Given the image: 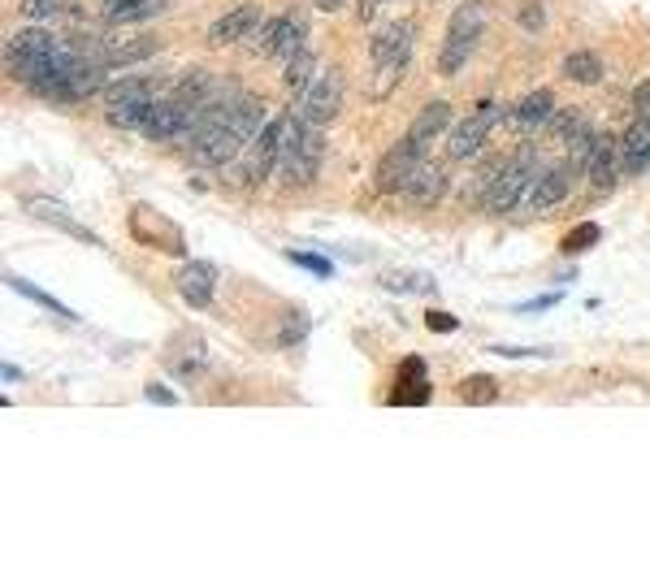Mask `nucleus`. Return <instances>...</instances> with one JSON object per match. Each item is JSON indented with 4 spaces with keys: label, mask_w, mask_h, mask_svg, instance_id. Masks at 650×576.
<instances>
[{
    "label": "nucleus",
    "mask_w": 650,
    "mask_h": 576,
    "mask_svg": "<svg viewBox=\"0 0 650 576\" xmlns=\"http://www.w3.org/2000/svg\"><path fill=\"white\" fill-rule=\"evenodd\" d=\"M598 243V226L594 221H585V226H577V234H568L564 239V252H581V247H590Z\"/></svg>",
    "instance_id": "34"
},
{
    "label": "nucleus",
    "mask_w": 650,
    "mask_h": 576,
    "mask_svg": "<svg viewBox=\"0 0 650 576\" xmlns=\"http://www.w3.org/2000/svg\"><path fill=\"white\" fill-rule=\"evenodd\" d=\"M382 286H390V291H434L429 278H403V273H382Z\"/></svg>",
    "instance_id": "32"
},
{
    "label": "nucleus",
    "mask_w": 650,
    "mask_h": 576,
    "mask_svg": "<svg viewBox=\"0 0 650 576\" xmlns=\"http://www.w3.org/2000/svg\"><path fill=\"white\" fill-rule=\"evenodd\" d=\"M455 395H460L464 403H494L499 399V386H494V377H486V373H477V377H464L460 386H455Z\"/></svg>",
    "instance_id": "28"
},
{
    "label": "nucleus",
    "mask_w": 650,
    "mask_h": 576,
    "mask_svg": "<svg viewBox=\"0 0 650 576\" xmlns=\"http://www.w3.org/2000/svg\"><path fill=\"white\" fill-rule=\"evenodd\" d=\"M9 291H18V295H31L39 308H52V312H61V317H70V308H61V304H57V299H52V295H44V291H39V286L22 282V278H9Z\"/></svg>",
    "instance_id": "31"
},
{
    "label": "nucleus",
    "mask_w": 650,
    "mask_h": 576,
    "mask_svg": "<svg viewBox=\"0 0 650 576\" xmlns=\"http://www.w3.org/2000/svg\"><path fill=\"white\" fill-rule=\"evenodd\" d=\"M286 256H291V265H304L308 273H317V278H330L334 273V265L330 260H321V256H308V252H286Z\"/></svg>",
    "instance_id": "33"
},
{
    "label": "nucleus",
    "mask_w": 650,
    "mask_h": 576,
    "mask_svg": "<svg viewBox=\"0 0 650 576\" xmlns=\"http://www.w3.org/2000/svg\"><path fill=\"white\" fill-rule=\"evenodd\" d=\"M321 152H325V139H321V126L308 122L304 113H286V130H282V156H278V169L291 187H308L321 169Z\"/></svg>",
    "instance_id": "1"
},
{
    "label": "nucleus",
    "mask_w": 650,
    "mask_h": 576,
    "mask_svg": "<svg viewBox=\"0 0 650 576\" xmlns=\"http://www.w3.org/2000/svg\"><path fill=\"white\" fill-rule=\"evenodd\" d=\"M221 122H226V130L234 139L247 143V139H256L260 130H265V104H260L256 96H247V91H230Z\"/></svg>",
    "instance_id": "8"
},
{
    "label": "nucleus",
    "mask_w": 650,
    "mask_h": 576,
    "mask_svg": "<svg viewBox=\"0 0 650 576\" xmlns=\"http://www.w3.org/2000/svg\"><path fill=\"white\" fill-rule=\"evenodd\" d=\"M304 35H308V26H304V13H282V18H273L265 26H256V44L265 57H278V61H291L299 48H304Z\"/></svg>",
    "instance_id": "4"
},
{
    "label": "nucleus",
    "mask_w": 650,
    "mask_h": 576,
    "mask_svg": "<svg viewBox=\"0 0 650 576\" xmlns=\"http://www.w3.org/2000/svg\"><path fill=\"white\" fill-rule=\"evenodd\" d=\"M57 48V39H52L44 26H26V31H18L9 39V48H5V61H9V70L13 74H22V70H31L35 61H44L48 52Z\"/></svg>",
    "instance_id": "11"
},
{
    "label": "nucleus",
    "mask_w": 650,
    "mask_h": 576,
    "mask_svg": "<svg viewBox=\"0 0 650 576\" xmlns=\"http://www.w3.org/2000/svg\"><path fill=\"white\" fill-rule=\"evenodd\" d=\"M312 70H317V57H312V52L308 48H299L295 52V57L291 61H286V87H291V91H299V96H304V91H308V83H312Z\"/></svg>",
    "instance_id": "27"
},
{
    "label": "nucleus",
    "mask_w": 650,
    "mask_h": 576,
    "mask_svg": "<svg viewBox=\"0 0 650 576\" xmlns=\"http://www.w3.org/2000/svg\"><path fill=\"white\" fill-rule=\"evenodd\" d=\"M26 213L39 217V221H48V226H61L65 234H74V239H83V243H96V234L78 226V221H74L70 213H65L61 204H48V200H26Z\"/></svg>",
    "instance_id": "24"
},
{
    "label": "nucleus",
    "mask_w": 650,
    "mask_h": 576,
    "mask_svg": "<svg viewBox=\"0 0 650 576\" xmlns=\"http://www.w3.org/2000/svg\"><path fill=\"white\" fill-rule=\"evenodd\" d=\"M585 174H590V187L598 195H607L611 187H616V174H620V148L611 139L598 135L594 152H590V165H585Z\"/></svg>",
    "instance_id": "16"
},
{
    "label": "nucleus",
    "mask_w": 650,
    "mask_h": 576,
    "mask_svg": "<svg viewBox=\"0 0 650 576\" xmlns=\"http://www.w3.org/2000/svg\"><path fill=\"white\" fill-rule=\"evenodd\" d=\"M421 156H425V152H416L408 139H399L395 148L382 156V165H377V187H382V191H403V182L416 174Z\"/></svg>",
    "instance_id": "12"
},
{
    "label": "nucleus",
    "mask_w": 650,
    "mask_h": 576,
    "mask_svg": "<svg viewBox=\"0 0 650 576\" xmlns=\"http://www.w3.org/2000/svg\"><path fill=\"white\" fill-rule=\"evenodd\" d=\"M338 104H343V78H338V74H321V78H312V83H308L299 113H304L308 122L325 126L338 113Z\"/></svg>",
    "instance_id": "10"
},
{
    "label": "nucleus",
    "mask_w": 650,
    "mask_h": 576,
    "mask_svg": "<svg viewBox=\"0 0 650 576\" xmlns=\"http://www.w3.org/2000/svg\"><path fill=\"white\" fill-rule=\"evenodd\" d=\"M425 325H429V330H455V325H460V321L447 317V312H429Z\"/></svg>",
    "instance_id": "40"
},
{
    "label": "nucleus",
    "mask_w": 650,
    "mask_h": 576,
    "mask_svg": "<svg viewBox=\"0 0 650 576\" xmlns=\"http://www.w3.org/2000/svg\"><path fill=\"white\" fill-rule=\"evenodd\" d=\"M564 74L572 78V83H598L603 78V61H598V52H572V57L564 61Z\"/></svg>",
    "instance_id": "26"
},
{
    "label": "nucleus",
    "mask_w": 650,
    "mask_h": 576,
    "mask_svg": "<svg viewBox=\"0 0 650 576\" xmlns=\"http://www.w3.org/2000/svg\"><path fill=\"white\" fill-rule=\"evenodd\" d=\"M304 330H308V321H304V317H286L278 343H282V347H286V343H299V338H304Z\"/></svg>",
    "instance_id": "37"
},
{
    "label": "nucleus",
    "mask_w": 650,
    "mask_h": 576,
    "mask_svg": "<svg viewBox=\"0 0 650 576\" xmlns=\"http://www.w3.org/2000/svg\"><path fill=\"white\" fill-rule=\"evenodd\" d=\"M152 91L148 83H139V78H122V83L109 87V126L117 130H143L152 113Z\"/></svg>",
    "instance_id": "3"
},
{
    "label": "nucleus",
    "mask_w": 650,
    "mask_h": 576,
    "mask_svg": "<svg viewBox=\"0 0 650 576\" xmlns=\"http://www.w3.org/2000/svg\"><path fill=\"white\" fill-rule=\"evenodd\" d=\"M399 382H425V364H421V356H408V360H403Z\"/></svg>",
    "instance_id": "38"
},
{
    "label": "nucleus",
    "mask_w": 650,
    "mask_h": 576,
    "mask_svg": "<svg viewBox=\"0 0 650 576\" xmlns=\"http://www.w3.org/2000/svg\"><path fill=\"white\" fill-rule=\"evenodd\" d=\"M148 52H156V44H152V39L148 35H109V39H104V44H100V57L104 61H109V65H130V61H143V57H148Z\"/></svg>",
    "instance_id": "21"
},
{
    "label": "nucleus",
    "mask_w": 650,
    "mask_h": 576,
    "mask_svg": "<svg viewBox=\"0 0 650 576\" xmlns=\"http://www.w3.org/2000/svg\"><path fill=\"white\" fill-rule=\"evenodd\" d=\"M633 104H637V117H650V83L633 87Z\"/></svg>",
    "instance_id": "39"
},
{
    "label": "nucleus",
    "mask_w": 650,
    "mask_h": 576,
    "mask_svg": "<svg viewBox=\"0 0 650 576\" xmlns=\"http://www.w3.org/2000/svg\"><path fill=\"white\" fill-rule=\"evenodd\" d=\"M18 9L26 22H57L61 13H70V0H22Z\"/></svg>",
    "instance_id": "30"
},
{
    "label": "nucleus",
    "mask_w": 650,
    "mask_h": 576,
    "mask_svg": "<svg viewBox=\"0 0 650 576\" xmlns=\"http://www.w3.org/2000/svg\"><path fill=\"white\" fill-rule=\"evenodd\" d=\"M412 35H416V26L403 18V22H390L382 26V31L373 35V65H382V61H395V57H412Z\"/></svg>",
    "instance_id": "17"
},
{
    "label": "nucleus",
    "mask_w": 650,
    "mask_h": 576,
    "mask_svg": "<svg viewBox=\"0 0 650 576\" xmlns=\"http://www.w3.org/2000/svg\"><path fill=\"white\" fill-rule=\"evenodd\" d=\"M403 195H408L412 204H434L438 195H442V174H438L434 165L421 161V165H416V174L403 182Z\"/></svg>",
    "instance_id": "25"
},
{
    "label": "nucleus",
    "mask_w": 650,
    "mask_h": 576,
    "mask_svg": "<svg viewBox=\"0 0 650 576\" xmlns=\"http://www.w3.org/2000/svg\"><path fill=\"white\" fill-rule=\"evenodd\" d=\"M490 356H503V360H533V356H551V351H533V347H503V343H494V347H490Z\"/></svg>",
    "instance_id": "35"
},
{
    "label": "nucleus",
    "mask_w": 650,
    "mask_h": 576,
    "mask_svg": "<svg viewBox=\"0 0 650 576\" xmlns=\"http://www.w3.org/2000/svg\"><path fill=\"white\" fill-rule=\"evenodd\" d=\"M538 174L542 169L533 165V152H520L516 161H507L486 187V208L490 213H512L520 200H529V187H533V178Z\"/></svg>",
    "instance_id": "2"
},
{
    "label": "nucleus",
    "mask_w": 650,
    "mask_h": 576,
    "mask_svg": "<svg viewBox=\"0 0 650 576\" xmlns=\"http://www.w3.org/2000/svg\"><path fill=\"white\" fill-rule=\"evenodd\" d=\"M260 22H265V13H260V5H239V9H230L226 18H217L213 26H208V44H213V48L234 44V39L252 35Z\"/></svg>",
    "instance_id": "14"
},
{
    "label": "nucleus",
    "mask_w": 650,
    "mask_h": 576,
    "mask_svg": "<svg viewBox=\"0 0 650 576\" xmlns=\"http://www.w3.org/2000/svg\"><path fill=\"white\" fill-rule=\"evenodd\" d=\"M148 399H152V403H165V408H169V403H174V395H169L165 386H156V382L148 386Z\"/></svg>",
    "instance_id": "42"
},
{
    "label": "nucleus",
    "mask_w": 650,
    "mask_h": 576,
    "mask_svg": "<svg viewBox=\"0 0 650 576\" xmlns=\"http://www.w3.org/2000/svg\"><path fill=\"white\" fill-rule=\"evenodd\" d=\"M403 70H408V57H395V61H382V65H377V74H373V96L386 100L390 91H395V83L403 78Z\"/></svg>",
    "instance_id": "29"
},
{
    "label": "nucleus",
    "mask_w": 650,
    "mask_h": 576,
    "mask_svg": "<svg viewBox=\"0 0 650 576\" xmlns=\"http://www.w3.org/2000/svg\"><path fill=\"white\" fill-rule=\"evenodd\" d=\"M213 282H217V273H213V265H204V260H191V265H182L174 273L178 295L187 299L191 308H208V304H213Z\"/></svg>",
    "instance_id": "13"
},
{
    "label": "nucleus",
    "mask_w": 650,
    "mask_h": 576,
    "mask_svg": "<svg viewBox=\"0 0 650 576\" xmlns=\"http://www.w3.org/2000/svg\"><path fill=\"white\" fill-rule=\"evenodd\" d=\"M442 130H451V109L442 100H434V104H425L421 113H416V122H412V130H408V143L416 152H425L429 143H434Z\"/></svg>",
    "instance_id": "19"
},
{
    "label": "nucleus",
    "mask_w": 650,
    "mask_h": 576,
    "mask_svg": "<svg viewBox=\"0 0 650 576\" xmlns=\"http://www.w3.org/2000/svg\"><path fill=\"white\" fill-rule=\"evenodd\" d=\"M486 18H490V5H486V0H468V5L451 18L447 39H464V44H477L481 31H486Z\"/></svg>",
    "instance_id": "22"
},
{
    "label": "nucleus",
    "mask_w": 650,
    "mask_h": 576,
    "mask_svg": "<svg viewBox=\"0 0 650 576\" xmlns=\"http://www.w3.org/2000/svg\"><path fill=\"white\" fill-rule=\"evenodd\" d=\"M243 139H234L226 126H191V161L208 169H226Z\"/></svg>",
    "instance_id": "5"
},
{
    "label": "nucleus",
    "mask_w": 650,
    "mask_h": 576,
    "mask_svg": "<svg viewBox=\"0 0 650 576\" xmlns=\"http://www.w3.org/2000/svg\"><path fill=\"white\" fill-rule=\"evenodd\" d=\"M551 113H555V91L538 87V91H529L520 104L507 109V122H512V130H538V126L551 122Z\"/></svg>",
    "instance_id": "15"
},
{
    "label": "nucleus",
    "mask_w": 650,
    "mask_h": 576,
    "mask_svg": "<svg viewBox=\"0 0 650 576\" xmlns=\"http://www.w3.org/2000/svg\"><path fill=\"white\" fill-rule=\"evenodd\" d=\"M187 126H195L191 104L182 100V96H169V100H156V104H152L148 122H143V135H148V139H174V135H182Z\"/></svg>",
    "instance_id": "9"
},
{
    "label": "nucleus",
    "mask_w": 650,
    "mask_h": 576,
    "mask_svg": "<svg viewBox=\"0 0 650 576\" xmlns=\"http://www.w3.org/2000/svg\"><path fill=\"white\" fill-rule=\"evenodd\" d=\"M317 9H325V13H334V9H343V0H312Z\"/></svg>",
    "instance_id": "43"
},
{
    "label": "nucleus",
    "mask_w": 650,
    "mask_h": 576,
    "mask_svg": "<svg viewBox=\"0 0 650 576\" xmlns=\"http://www.w3.org/2000/svg\"><path fill=\"white\" fill-rule=\"evenodd\" d=\"M620 165L629 169V174H646V169H650V117H637V122L624 130Z\"/></svg>",
    "instance_id": "18"
},
{
    "label": "nucleus",
    "mask_w": 650,
    "mask_h": 576,
    "mask_svg": "<svg viewBox=\"0 0 650 576\" xmlns=\"http://www.w3.org/2000/svg\"><path fill=\"white\" fill-rule=\"evenodd\" d=\"M386 5H390V0H360V22H373Z\"/></svg>",
    "instance_id": "41"
},
{
    "label": "nucleus",
    "mask_w": 650,
    "mask_h": 576,
    "mask_svg": "<svg viewBox=\"0 0 650 576\" xmlns=\"http://www.w3.org/2000/svg\"><path fill=\"white\" fill-rule=\"evenodd\" d=\"M520 26H525V31H542V22H546V9L542 5H520Z\"/></svg>",
    "instance_id": "36"
},
{
    "label": "nucleus",
    "mask_w": 650,
    "mask_h": 576,
    "mask_svg": "<svg viewBox=\"0 0 650 576\" xmlns=\"http://www.w3.org/2000/svg\"><path fill=\"white\" fill-rule=\"evenodd\" d=\"M564 195H568V165H559V169H542V174L533 178L525 204L538 208V213H546V208H555Z\"/></svg>",
    "instance_id": "20"
},
{
    "label": "nucleus",
    "mask_w": 650,
    "mask_h": 576,
    "mask_svg": "<svg viewBox=\"0 0 650 576\" xmlns=\"http://www.w3.org/2000/svg\"><path fill=\"white\" fill-rule=\"evenodd\" d=\"M282 130H286V113L278 122H269L260 135L252 139V152L243 161V182H260L269 169H278V156H282Z\"/></svg>",
    "instance_id": "7"
},
{
    "label": "nucleus",
    "mask_w": 650,
    "mask_h": 576,
    "mask_svg": "<svg viewBox=\"0 0 650 576\" xmlns=\"http://www.w3.org/2000/svg\"><path fill=\"white\" fill-rule=\"evenodd\" d=\"M161 9H165V0H104V22H113V26L148 22Z\"/></svg>",
    "instance_id": "23"
},
{
    "label": "nucleus",
    "mask_w": 650,
    "mask_h": 576,
    "mask_svg": "<svg viewBox=\"0 0 650 576\" xmlns=\"http://www.w3.org/2000/svg\"><path fill=\"white\" fill-rule=\"evenodd\" d=\"M494 117H499V109H494V104H486L481 113L464 117V122H455L447 130V156H451V161H473V156L481 152V143H486V135H490Z\"/></svg>",
    "instance_id": "6"
}]
</instances>
